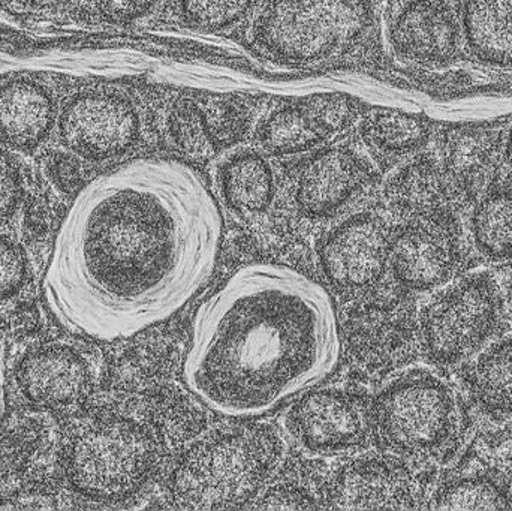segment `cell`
Returning <instances> with one entry per match:
<instances>
[{
  "mask_svg": "<svg viewBox=\"0 0 512 511\" xmlns=\"http://www.w3.org/2000/svg\"><path fill=\"white\" fill-rule=\"evenodd\" d=\"M222 216L188 168L149 162L75 201L45 273V302L74 335L131 338L183 308L215 269Z\"/></svg>",
  "mask_w": 512,
  "mask_h": 511,
  "instance_id": "6da1fadb",
  "label": "cell"
},
{
  "mask_svg": "<svg viewBox=\"0 0 512 511\" xmlns=\"http://www.w3.org/2000/svg\"><path fill=\"white\" fill-rule=\"evenodd\" d=\"M327 291L291 267H242L195 314L185 380L216 413L252 417L315 386L339 360Z\"/></svg>",
  "mask_w": 512,
  "mask_h": 511,
  "instance_id": "7a4b0ae2",
  "label": "cell"
},
{
  "mask_svg": "<svg viewBox=\"0 0 512 511\" xmlns=\"http://www.w3.org/2000/svg\"><path fill=\"white\" fill-rule=\"evenodd\" d=\"M373 27V0H267L252 42L277 62L310 65L352 53Z\"/></svg>",
  "mask_w": 512,
  "mask_h": 511,
  "instance_id": "3957f363",
  "label": "cell"
},
{
  "mask_svg": "<svg viewBox=\"0 0 512 511\" xmlns=\"http://www.w3.org/2000/svg\"><path fill=\"white\" fill-rule=\"evenodd\" d=\"M370 423L390 452L441 459L459 443L462 411L450 384L432 372L412 371L379 393Z\"/></svg>",
  "mask_w": 512,
  "mask_h": 511,
  "instance_id": "277c9868",
  "label": "cell"
},
{
  "mask_svg": "<svg viewBox=\"0 0 512 511\" xmlns=\"http://www.w3.org/2000/svg\"><path fill=\"white\" fill-rule=\"evenodd\" d=\"M270 441L255 432L198 444L174 471L171 494L192 510L233 509L258 494L273 461Z\"/></svg>",
  "mask_w": 512,
  "mask_h": 511,
  "instance_id": "5b68a950",
  "label": "cell"
},
{
  "mask_svg": "<svg viewBox=\"0 0 512 511\" xmlns=\"http://www.w3.org/2000/svg\"><path fill=\"white\" fill-rule=\"evenodd\" d=\"M153 456L149 435L137 423L107 417L75 435L66 452V474L86 497L120 500L146 483Z\"/></svg>",
  "mask_w": 512,
  "mask_h": 511,
  "instance_id": "8992f818",
  "label": "cell"
},
{
  "mask_svg": "<svg viewBox=\"0 0 512 511\" xmlns=\"http://www.w3.org/2000/svg\"><path fill=\"white\" fill-rule=\"evenodd\" d=\"M501 291L489 273H472L424 308L418 338L427 359L454 366L480 351L501 327Z\"/></svg>",
  "mask_w": 512,
  "mask_h": 511,
  "instance_id": "52a82bcc",
  "label": "cell"
},
{
  "mask_svg": "<svg viewBox=\"0 0 512 511\" xmlns=\"http://www.w3.org/2000/svg\"><path fill=\"white\" fill-rule=\"evenodd\" d=\"M54 132L69 152L87 161L128 155L141 138V117L128 96L84 89L63 102Z\"/></svg>",
  "mask_w": 512,
  "mask_h": 511,
  "instance_id": "ba28073f",
  "label": "cell"
},
{
  "mask_svg": "<svg viewBox=\"0 0 512 511\" xmlns=\"http://www.w3.org/2000/svg\"><path fill=\"white\" fill-rule=\"evenodd\" d=\"M463 236L454 213L409 221L390 243L394 278L412 291L447 284L462 266Z\"/></svg>",
  "mask_w": 512,
  "mask_h": 511,
  "instance_id": "9c48e42d",
  "label": "cell"
},
{
  "mask_svg": "<svg viewBox=\"0 0 512 511\" xmlns=\"http://www.w3.org/2000/svg\"><path fill=\"white\" fill-rule=\"evenodd\" d=\"M346 347L352 362L369 375H384L414 357L418 323L414 306L387 297L361 306L346 321Z\"/></svg>",
  "mask_w": 512,
  "mask_h": 511,
  "instance_id": "30bf717a",
  "label": "cell"
},
{
  "mask_svg": "<svg viewBox=\"0 0 512 511\" xmlns=\"http://www.w3.org/2000/svg\"><path fill=\"white\" fill-rule=\"evenodd\" d=\"M390 243L381 219L369 213L354 216L339 225L322 246L325 275L343 290L372 287L384 275Z\"/></svg>",
  "mask_w": 512,
  "mask_h": 511,
  "instance_id": "8fae6325",
  "label": "cell"
},
{
  "mask_svg": "<svg viewBox=\"0 0 512 511\" xmlns=\"http://www.w3.org/2000/svg\"><path fill=\"white\" fill-rule=\"evenodd\" d=\"M369 428L366 405L342 390L310 393L291 413L292 435L310 452L324 455L360 446Z\"/></svg>",
  "mask_w": 512,
  "mask_h": 511,
  "instance_id": "7c38bea8",
  "label": "cell"
},
{
  "mask_svg": "<svg viewBox=\"0 0 512 511\" xmlns=\"http://www.w3.org/2000/svg\"><path fill=\"white\" fill-rule=\"evenodd\" d=\"M423 489L399 459L369 458L346 465L331 489L336 509H417Z\"/></svg>",
  "mask_w": 512,
  "mask_h": 511,
  "instance_id": "4fadbf2b",
  "label": "cell"
},
{
  "mask_svg": "<svg viewBox=\"0 0 512 511\" xmlns=\"http://www.w3.org/2000/svg\"><path fill=\"white\" fill-rule=\"evenodd\" d=\"M59 110L53 90L39 78H0V143L15 152H35L56 129Z\"/></svg>",
  "mask_w": 512,
  "mask_h": 511,
  "instance_id": "5bb4252c",
  "label": "cell"
},
{
  "mask_svg": "<svg viewBox=\"0 0 512 511\" xmlns=\"http://www.w3.org/2000/svg\"><path fill=\"white\" fill-rule=\"evenodd\" d=\"M372 179V168L348 147L313 155L298 174L295 200L306 215H333Z\"/></svg>",
  "mask_w": 512,
  "mask_h": 511,
  "instance_id": "9a60e30c",
  "label": "cell"
},
{
  "mask_svg": "<svg viewBox=\"0 0 512 511\" xmlns=\"http://www.w3.org/2000/svg\"><path fill=\"white\" fill-rule=\"evenodd\" d=\"M391 41L405 59L420 63L450 62L459 50V27L444 3L414 0L394 20Z\"/></svg>",
  "mask_w": 512,
  "mask_h": 511,
  "instance_id": "2e32d148",
  "label": "cell"
},
{
  "mask_svg": "<svg viewBox=\"0 0 512 511\" xmlns=\"http://www.w3.org/2000/svg\"><path fill=\"white\" fill-rule=\"evenodd\" d=\"M391 209L409 221L454 213L463 200L444 165L417 158L397 171L387 185Z\"/></svg>",
  "mask_w": 512,
  "mask_h": 511,
  "instance_id": "e0dca14e",
  "label": "cell"
},
{
  "mask_svg": "<svg viewBox=\"0 0 512 511\" xmlns=\"http://www.w3.org/2000/svg\"><path fill=\"white\" fill-rule=\"evenodd\" d=\"M17 380L24 395L39 405L62 407L74 404L87 389L83 360L65 347L33 351L18 366Z\"/></svg>",
  "mask_w": 512,
  "mask_h": 511,
  "instance_id": "ac0fdd59",
  "label": "cell"
},
{
  "mask_svg": "<svg viewBox=\"0 0 512 511\" xmlns=\"http://www.w3.org/2000/svg\"><path fill=\"white\" fill-rule=\"evenodd\" d=\"M501 138L490 128H460L447 135L444 168L463 200L477 195L498 170Z\"/></svg>",
  "mask_w": 512,
  "mask_h": 511,
  "instance_id": "d6986e66",
  "label": "cell"
},
{
  "mask_svg": "<svg viewBox=\"0 0 512 511\" xmlns=\"http://www.w3.org/2000/svg\"><path fill=\"white\" fill-rule=\"evenodd\" d=\"M465 383L480 413L512 422V336L481 353L466 371Z\"/></svg>",
  "mask_w": 512,
  "mask_h": 511,
  "instance_id": "ffe728a7",
  "label": "cell"
},
{
  "mask_svg": "<svg viewBox=\"0 0 512 511\" xmlns=\"http://www.w3.org/2000/svg\"><path fill=\"white\" fill-rule=\"evenodd\" d=\"M334 135L306 99L274 110L258 128V141L274 156L297 155L324 144Z\"/></svg>",
  "mask_w": 512,
  "mask_h": 511,
  "instance_id": "44dd1931",
  "label": "cell"
},
{
  "mask_svg": "<svg viewBox=\"0 0 512 511\" xmlns=\"http://www.w3.org/2000/svg\"><path fill=\"white\" fill-rule=\"evenodd\" d=\"M463 29L478 59L512 65V0H465Z\"/></svg>",
  "mask_w": 512,
  "mask_h": 511,
  "instance_id": "7402d4cb",
  "label": "cell"
},
{
  "mask_svg": "<svg viewBox=\"0 0 512 511\" xmlns=\"http://www.w3.org/2000/svg\"><path fill=\"white\" fill-rule=\"evenodd\" d=\"M471 234L481 257L492 263L512 261V188L498 186L478 201L471 216Z\"/></svg>",
  "mask_w": 512,
  "mask_h": 511,
  "instance_id": "603a6c76",
  "label": "cell"
},
{
  "mask_svg": "<svg viewBox=\"0 0 512 511\" xmlns=\"http://www.w3.org/2000/svg\"><path fill=\"white\" fill-rule=\"evenodd\" d=\"M221 188L225 200L237 212H264L274 192L270 165L258 153H239L222 167Z\"/></svg>",
  "mask_w": 512,
  "mask_h": 511,
  "instance_id": "cb8c5ba5",
  "label": "cell"
},
{
  "mask_svg": "<svg viewBox=\"0 0 512 511\" xmlns=\"http://www.w3.org/2000/svg\"><path fill=\"white\" fill-rule=\"evenodd\" d=\"M363 140L376 152L403 156L415 152L429 140V122L423 117L390 108H375L360 123Z\"/></svg>",
  "mask_w": 512,
  "mask_h": 511,
  "instance_id": "d4e9b609",
  "label": "cell"
},
{
  "mask_svg": "<svg viewBox=\"0 0 512 511\" xmlns=\"http://www.w3.org/2000/svg\"><path fill=\"white\" fill-rule=\"evenodd\" d=\"M436 510H511L507 482L495 471H477L447 480L433 495Z\"/></svg>",
  "mask_w": 512,
  "mask_h": 511,
  "instance_id": "484cf974",
  "label": "cell"
},
{
  "mask_svg": "<svg viewBox=\"0 0 512 511\" xmlns=\"http://www.w3.org/2000/svg\"><path fill=\"white\" fill-rule=\"evenodd\" d=\"M168 134L174 146L189 158H210L218 152L209 129L200 102L183 98L174 104L168 117Z\"/></svg>",
  "mask_w": 512,
  "mask_h": 511,
  "instance_id": "4316f807",
  "label": "cell"
},
{
  "mask_svg": "<svg viewBox=\"0 0 512 511\" xmlns=\"http://www.w3.org/2000/svg\"><path fill=\"white\" fill-rule=\"evenodd\" d=\"M258 0H176L180 17L204 32H221L242 23Z\"/></svg>",
  "mask_w": 512,
  "mask_h": 511,
  "instance_id": "83f0119b",
  "label": "cell"
},
{
  "mask_svg": "<svg viewBox=\"0 0 512 511\" xmlns=\"http://www.w3.org/2000/svg\"><path fill=\"white\" fill-rule=\"evenodd\" d=\"M158 0H60L63 11L84 23L125 26L146 17Z\"/></svg>",
  "mask_w": 512,
  "mask_h": 511,
  "instance_id": "f1b7e54d",
  "label": "cell"
},
{
  "mask_svg": "<svg viewBox=\"0 0 512 511\" xmlns=\"http://www.w3.org/2000/svg\"><path fill=\"white\" fill-rule=\"evenodd\" d=\"M200 105L216 149H227L243 140L251 125V113L239 99L207 98Z\"/></svg>",
  "mask_w": 512,
  "mask_h": 511,
  "instance_id": "f546056e",
  "label": "cell"
},
{
  "mask_svg": "<svg viewBox=\"0 0 512 511\" xmlns=\"http://www.w3.org/2000/svg\"><path fill=\"white\" fill-rule=\"evenodd\" d=\"M304 99L333 134L348 128L358 113L357 101L340 93L315 95Z\"/></svg>",
  "mask_w": 512,
  "mask_h": 511,
  "instance_id": "4dcf8cb0",
  "label": "cell"
},
{
  "mask_svg": "<svg viewBox=\"0 0 512 511\" xmlns=\"http://www.w3.org/2000/svg\"><path fill=\"white\" fill-rule=\"evenodd\" d=\"M23 248L9 237L0 236V299L14 296L26 279Z\"/></svg>",
  "mask_w": 512,
  "mask_h": 511,
  "instance_id": "1f68e13d",
  "label": "cell"
},
{
  "mask_svg": "<svg viewBox=\"0 0 512 511\" xmlns=\"http://www.w3.org/2000/svg\"><path fill=\"white\" fill-rule=\"evenodd\" d=\"M21 197V176L11 149L0 143V221L8 218Z\"/></svg>",
  "mask_w": 512,
  "mask_h": 511,
  "instance_id": "d6a6232c",
  "label": "cell"
},
{
  "mask_svg": "<svg viewBox=\"0 0 512 511\" xmlns=\"http://www.w3.org/2000/svg\"><path fill=\"white\" fill-rule=\"evenodd\" d=\"M3 411V356L2 348H0V416Z\"/></svg>",
  "mask_w": 512,
  "mask_h": 511,
  "instance_id": "836d02e7",
  "label": "cell"
},
{
  "mask_svg": "<svg viewBox=\"0 0 512 511\" xmlns=\"http://www.w3.org/2000/svg\"><path fill=\"white\" fill-rule=\"evenodd\" d=\"M505 158H507L508 165L512 170V129L510 132V137H508L507 147H505Z\"/></svg>",
  "mask_w": 512,
  "mask_h": 511,
  "instance_id": "e575fe53",
  "label": "cell"
},
{
  "mask_svg": "<svg viewBox=\"0 0 512 511\" xmlns=\"http://www.w3.org/2000/svg\"><path fill=\"white\" fill-rule=\"evenodd\" d=\"M507 296H508V302H510V305L512 308V273H511L510 279H508Z\"/></svg>",
  "mask_w": 512,
  "mask_h": 511,
  "instance_id": "d590c367",
  "label": "cell"
},
{
  "mask_svg": "<svg viewBox=\"0 0 512 511\" xmlns=\"http://www.w3.org/2000/svg\"><path fill=\"white\" fill-rule=\"evenodd\" d=\"M510 467H511V480H512V456H511V461H510Z\"/></svg>",
  "mask_w": 512,
  "mask_h": 511,
  "instance_id": "8d00e7d4",
  "label": "cell"
}]
</instances>
